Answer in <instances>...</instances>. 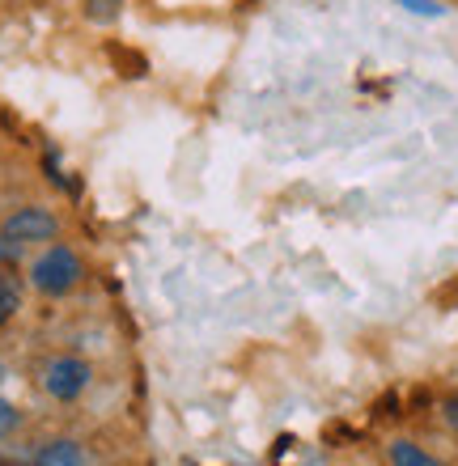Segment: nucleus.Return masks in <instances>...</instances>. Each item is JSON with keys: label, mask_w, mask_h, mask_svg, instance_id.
Segmentation results:
<instances>
[{"label": "nucleus", "mask_w": 458, "mask_h": 466, "mask_svg": "<svg viewBox=\"0 0 458 466\" xmlns=\"http://www.w3.org/2000/svg\"><path fill=\"white\" fill-rule=\"evenodd\" d=\"M81 276H86L81 258H76L73 246H64V242H51L47 250L30 263V284H35V293H43V297L73 293L76 284H81Z\"/></svg>", "instance_id": "obj_1"}, {"label": "nucleus", "mask_w": 458, "mask_h": 466, "mask_svg": "<svg viewBox=\"0 0 458 466\" xmlns=\"http://www.w3.org/2000/svg\"><path fill=\"white\" fill-rule=\"evenodd\" d=\"M0 233L13 238V242H51L56 233H60V217L47 208H38V204H25V208H13L5 221H0Z\"/></svg>", "instance_id": "obj_2"}, {"label": "nucleus", "mask_w": 458, "mask_h": 466, "mask_svg": "<svg viewBox=\"0 0 458 466\" xmlns=\"http://www.w3.org/2000/svg\"><path fill=\"white\" fill-rule=\"evenodd\" d=\"M89 365L86 360H76V356H56V360H47L43 365V390L51 394V399H60V403H73V399H81L89 386Z\"/></svg>", "instance_id": "obj_3"}, {"label": "nucleus", "mask_w": 458, "mask_h": 466, "mask_svg": "<svg viewBox=\"0 0 458 466\" xmlns=\"http://www.w3.org/2000/svg\"><path fill=\"white\" fill-rule=\"evenodd\" d=\"M30 466H89V454L68 437H56V441L38 445V454L30 458Z\"/></svg>", "instance_id": "obj_4"}, {"label": "nucleus", "mask_w": 458, "mask_h": 466, "mask_svg": "<svg viewBox=\"0 0 458 466\" xmlns=\"http://www.w3.org/2000/svg\"><path fill=\"white\" fill-rule=\"evenodd\" d=\"M386 462L391 466H442V458H433L424 445L408 441V437H395V441L386 445Z\"/></svg>", "instance_id": "obj_5"}, {"label": "nucleus", "mask_w": 458, "mask_h": 466, "mask_svg": "<svg viewBox=\"0 0 458 466\" xmlns=\"http://www.w3.org/2000/svg\"><path fill=\"white\" fill-rule=\"evenodd\" d=\"M17 424H22V411H17V407L0 394V441H5L9 432H17Z\"/></svg>", "instance_id": "obj_6"}, {"label": "nucleus", "mask_w": 458, "mask_h": 466, "mask_svg": "<svg viewBox=\"0 0 458 466\" xmlns=\"http://www.w3.org/2000/svg\"><path fill=\"white\" fill-rule=\"evenodd\" d=\"M17 306H22V297H17V289L13 284H0V327L17 314Z\"/></svg>", "instance_id": "obj_7"}, {"label": "nucleus", "mask_w": 458, "mask_h": 466, "mask_svg": "<svg viewBox=\"0 0 458 466\" xmlns=\"http://www.w3.org/2000/svg\"><path fill=\"white\" fill-rule=\"evenodd\" d=\"M408 13H416V17H442L446 13V5L442 0H399Z\"/></svg>", "instance_id": "obj_8"}, {"label": "nucleus", "mask_w": 458, "mask_h": 466, "mask_svg": "<svg viewBox=\"0 0 458 466\" xmlns=\"http://www.w3.org/2000/svg\"><path fill=\"white\" fill-rule=\"evenodd\" d=\"M0 378H5V365H0Z\"/></svg>", "instance_id": "obj_9"}]
</instances>
